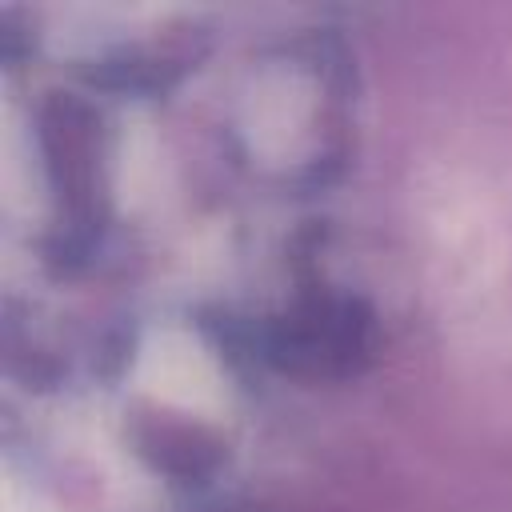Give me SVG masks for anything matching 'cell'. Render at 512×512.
<instances>
[{"label": "cell", "instance_id": "6da1fadb", "mask_svg": "<svg viewBox=\"0 0 512 512\" xmlns=\"http://www.w3.org/2000/svg\"><path fill=\"white\" fill-rule=\"evenodd\" d=\"M140 380L148 392H156L172 404H188V408H208L220 396V376H216L212 360L204 356V348L196 340H188L180 332H164L148 344Z\"/></svg>", "mask_w": 512, "mask_h": 512}]
</instances>
